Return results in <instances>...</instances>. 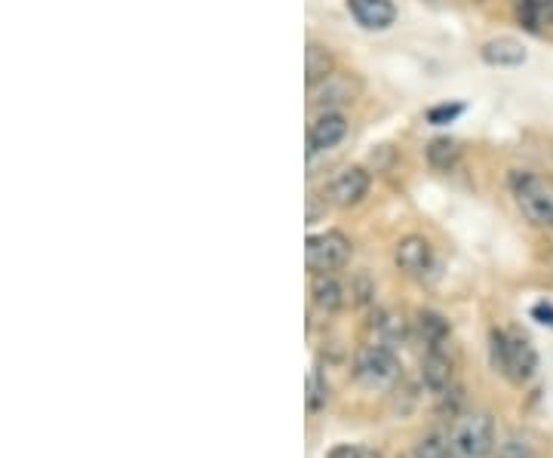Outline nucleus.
Segmentation results:
<instances>
[{
    "mask_svg": "<svg viewBox=\"0 0 553 458\" xmlns=\"http://www.w3.org/2000/svg\"><path fill=\"white\" fill-rule=\"evenodd\" d=\"M421 385L431 394L443 397L452 388V363L443 351H428L421 360Z\"/></svg>",
    "mask_w": 553,
    "mask_h": 458,
    "instance_id": "obj_11",
    "label": "nucleus"
},
{
    "mask_svg": "<svg viewBox=\"0 0 553 458\" xmlns=\"http://www.w3.org/2000/svg\"><path fill=\"white\" fill-rule=\"evenodd\" d=\"M329 458H381V452H375L372 446L345 443V446H335V449L329 452Z\"/></svg>",
    "mask_w": 553,
    "mask_h": 458,
    "instance_id": "obj_22",
    "label": "nucleus"
},
{
    "mask_svg": "<svg viewBox=\"0 0 553 458\" xmlns=\"http://www.w3.org/2000/svg\"><path fill=\"white\" fill-rule=\"evenodd\" d=\"M517 19L526 31H541V25L547 22V13H544V4L541 0H517Z\"/></svg>",
    "mask_w": 553,
    "mask_h": 458,
    "instance_id": "obj_18",
    "label": "nucleus"
},
{
    "mask_svg": "<svg viewBox=\"0 0 553 458\" xmlns=\"http://www.w3.org/2000/svg\"><path fill=\"white\" fill-rule=\"evenodd\" d=\"M412 458H449V443H443L437 434H428L415 443Z\"/></svg>",
    "mask_w": 553,
    "mask_h": 458,
    "instance_id": "obj_21",
    "label": "nucleus"
},
{
    "mask_svg": "<svg viewBox=\"0 0 553 458\" xmlns=\"http://www.w3.org/2000/svg\"><path fill=\"white\" fill-rule=\"evenodd\" d=\"M449 452L455 458H489L495 452V422L489 412H467L449 431Z\"/></svg>",
    "mask_w": 553,
    "mask_h": 458,
    "instance_id": "obj_2",
    "label": "nucleus"
},
{
    "mask_svg": "<svg viewBox=\"0 0 553 458\" xmlns=\"http://www.w3.org/2000/svg\"><path fill=\"white\" fill-rule=\"evenodd\" d=\"M495 458H532V443H529V437H526V434H510V437L498 446Z\"/></svg>",
    "mask_w": 553,
    "mask_h": 458,
    "instance_id": "obj_20",
    "label": "nucleus"
},
{
    "mask_svg": "<svg viewBox=\"0 0 553 458\" xmlns=\"http://www.w3.org/2000/svg\"><path fill=\"white\" fill-rule=\"evenodd\" d=\"M449 320L437 311H418V336L428 345V351H443L449 342Z\"/></svg>",
    "mask_w": 553,
    "mask_h": 458,
    "instance_id": "obj_15",
    "label": "nucleus"
},
{
    "mask_svg": "<svg viewBox=\"0 0 553 458\" xmlns=\"http://www.w3.org/2000/svg\"><path fill=\"white\" fill-rule=\"evenodd\" d=\"M489 351H492V366L501 372L507 382L523 385V382H529L535 376L538 351H535V345L526 336H520V332L492 329Z\"/></svg>",
    "mask_w": 553,
    "mask_h": 458,
    "instance_id": "obj_1",
    "label": "nucleus"
},
{
    "mask_svg": "<svg viewBox=\"0 0 553 458\" xmlns=\"http://www.w3.org/2000/svg\"><path fill=\"white\" fill-rule=\"evenodd\" d=\"M348 259H351V240L342 231L311 234L305 243V262H308V271L314 274H332L338 268H345Z\"/></svg>",
    "mask_w": 553,
    "mask_h": 458,
    "instance_id": "obj_5",
    "label": "nucleus"
},
{
    "mask_svg": "<svg viewBox=\"0 0 553 458\" xmlns=\"http://www.w3.org/2000/svg\"><path fill=\"white\" fill-rule=\"evenodd\" d=\"M305 74H308V87H317L320 80H326L332 74V53L326 47L311 44L305 53Z\"/></svg>",
    "mask_w": 553,
    "mask_h": 458,
    "instance_id": "obj_16",
    "label": "nucleus"
},
{
    "mask_svg": "<svg viewBox=\"0 0 553 458\" xmlns=\"http://www.w3.org/2000/svg\"><path fill=\"white\" fill-rule=\"evenodd\" d=\"M348 136V120L345 114L338 111H323L314 123H311V133H308V151L317 154V151H329L335 148Z\"/></svg>",
    "mask_w": 553,
    "mask_h": 458,
    "instance_id": "obj_8",
    "label": "nucleus"
},
{
    "mask_svg": "<svg viewBox=\"0 0 553 458\" xmlns=\"http://www.w3.org/2000/svg\"><path fill=\"white\" fill-rule=\"evenodd\" d=\"M369 332H372V342L385 345V348H403L409 339V326L397 311H375L369 320Z\"/></svg>",
    "mask_w": 553,
    "mask_h": 458,
    "instance_id": "obj_10",
    "label": "nucleus"
},
{
    "mask_svg": "<svg viewBox=\"0 0 553 458\" xmlns=\"http://www.w3.org/2000/svg\"><path fill=\"white\" fill-rule=\"evenodd\" d=\"M461 111H464V105H437V108L428 111V120L440 127V123H452Z\"/></svg>",
    "mask_w": 553,
    "mask_h": 458,
    "instance_id": "obj_23",
    "label": "nucleus"
},
{
    "mask_svg": "<svg viewBox=\"0 0 553 458\" xmlns=\"http://www.w3.org/2000/svg\"><path fill=\"white\" fill-rule=\"evenodd\" d=\"M510 191L520 206V213L535 228H553V185L535 173H514Z\"/></svg>",
    "mask_w": 553,
    "mask_h": 458,
    "instance_id": "obj_4",
    "label": "nucleus"
},
{
    "mask_svg": "<svg viewBox=\"0 0 553 458\" xmlns=\"http://www.w3.org/2000/svg\"><path fill=\"white\" fill-rule=\"evenodd\" d=\"M400 369L397 351L378 342H369L354 354V379L366 391H391L400 379Z\"/></svg>",
    "mask_w": 553,
    "mask_h": 458,
    "instance_id": "obj_3",
    "label": "nucleus"
},
{
    "mask_svg": "<svg viewBox=\"0 0 553 458\" xmlns=\"http://www.w3.org/2000/svg\"><path fill=\"white\" fill-rule=\"evenodd\" d=\"M326 400H329V385H326V379H323V372L314 366V369L308 372V394H305V403H308L311 412H320V409L326 406Z\"/></svg>",
    "mask_w": 553,
    "mask_h": 458,
    "instance_id": "obj_19",
    "label": "nucleus"
},
{
    "mask_svg": "<svg viewBox=\"0 0 553 458\" xmlns=\"http://www.w3.org/2000/svg\"><path fill=\"white\" fill-rule=\"evenodd\" d=\"M458 157H461V151H458V145L452 139H434L428 145V163L434 166V170H440V173H449L452 166L458 163Z\"/></svg>",
    "mask_w": 553,
    "mask_h": 458,
    "instance_id": "obj_17",
    "label": "nucleus"
},
{
    "mask_svg": "<svg viewBox=\"0 0 553 458\" xmlns=\"http://www.w3.org/2000/svg\"><path fill=\"white\" fill-rule=\"evenodd\" d=\"M369 185H372V179L363 166H348V170L338 173L335 182L329 185V203L342 206V210L357 206L369 194Z\"/></svg>",
    "mask_w": 553,
    "mask_h": 458,
    "instance_id": "obj_7",
    "label": "nucleus"
},
{
    "mask_svg": "<svg viewBox=\"0 0 553 458\" xmlns=\"http://www.w3.org/2000/svg\"><path fill=\"white\" fill-rule=\"evenodd\" d=\"M308 90H311V105H320V108L354 99V87L345 74H329L326 80L317 83V87H308Z\"/></svg>",
    "mask_w": 553,
    "mask_h": 458,
    "instance_id": "obj_13",
    "label": "nucleus"
},
{
    "mask_svg": "<svg viewBox=\"0 0 553 458\" xmlns=\"http://www.w3.org/2000/svg\"><path fill=\"white\" fill-rule=\"evenodd\" d=\"M311 299L317 305V311L323 314H335L338 308L345 305V289L332 274H317L314 286H311Z\"/></svg>",
    "mask_w": 553,
    "mask_h": 458,
    "instance_id": "obj_14",
    "label": "nucleus"
},
{
    "mask_svg": "<svg viewBox=\"0 0 553 458\" xmlns=\"http://www.w3.org/2000/svg\"><path fill=\"white\" fill-rule=\"evenodd\" d=\"M394 262H397V268H400L403 274H409V277H424V274L431 271V265H434V249H431V243L424 240V237L409 234V237H403V240L397 243V249H394Z\"/></svg>",
    "mask_w": 553,
    "mask_h": 458,
    "instance_id": "obj_6",
    "label": "nucleus"
},
{
    "mask_svg": "<svg viewBox=\"0 0 553 458\" xmlns=\"http://www.w3.org/2000/svg\"><path fill=\"white\" fill-rule=\"evenodd\" d=\"M348 10L369 31H385L397 22L394 0H348Z\"/></svg>",
    "mask_w": 553,
    "mask_h": 458,
    "instance_id": "obj_9",
    "label": "nucleus"
},
{
    "mask_svg": "<svg viewBox=\"0 0 553 458\" xmlns=\"http://www.w3.org/2000/svg\"><path fill=\"white\" fill-rule=\"evenodd\" d=\"M480 56L492 68H517L526 62V47L517 37H495V40H489V44H483Z\"/></svg>",
    "mask_w": 553,
    "mask_h": 458,
    "instance_id": "obj_12",
    "label": "nucleus"
},
{
    "mask_svg": "<svg viewBox=\"0 0 553 458\" xmlns=\"http://www.w3.org/2000/svg\"><path fill=\"white\" fill-rule=\"evenodd\" d=\"M535 317H544L541 323H550V326H553V308H550V305H538V308H535Z\"/></svg>",
    "mask_w": 553,
    "mask_h": 458,
    "instance_id": "obj_24",
    "label": "nucleus"
}]
</instances>
